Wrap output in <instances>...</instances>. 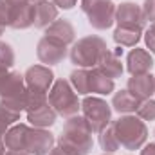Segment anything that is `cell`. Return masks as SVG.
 Here are the masks:
<instances>
[{
	"label": "cell",
	"mask_w": 155,
	"mask_h": 155,
	"mask_svg": "<svg viewBox=\"0 0 155 155\" xmlns=\"http://www.w3.org/2000/svg\"><path fill=\"white\" fill-rule=\"evenodd\" d=\"M92 128L87 119L81 116H72L65 123L61 135L58 137V146L71 155H88L92 150Z\"/></svg>",
	"instance_id": "1"
},
{
	"label": "cell",
	"mask_w": 155,
	"mask_h": 155,
	"mask_svg": "<svg viewBox=\"0 0 155 155\" xmlns=\"http://www.w3.org/2000/svg\"><path fill=\"white\" fill-rule=\"evenodd\" d=\"M112 126L121 146H124L126 150H139L148 139L146 124L135 116H121L114 121Z\"/></svg>",
	"instance_id": "2"
},
{
	"label": "cell",
	"mask_w": 155,
	"mask_h": 155,
	"mask_svg": "<svg viewBox=\"0 0 155 155\" xmlns=\"http://www.w3.org/2000/svg\"><path fill=\"white\" fill-rule=\"evenodd\" d=\"M108 51L105 40L99 36H85L78 40L71 49V61L79 69H92L97 67L101 56Z\"/></svg>",
	"instance_id": "3"
},
{
	"label": "cell",
	"mask_w": 155,
	"mask_h": 155,
	"mask_svg": "<svg viewBox=\"0 0 155 155\" xmlns=\"http://www.w3.org/2000/svg\"><path fill=\"white\" fill-rule=\"evenodd\" d=\"M49 105L56 110V114L63 117L78 116L81 110V103L76 96V90L72 88L71 81L67 79H56L49 90Z\"/></svg>",
	"instance_id": "4"
},
{
	"label": "cell",
	"mask_w": 155,
	"mask_h": 155,
	"mask_svg": "<svg viewBox=\"0 0 155 155\" xmlns=\"http://www.w3.org/2000/svg\"><path fill=\"white\" fill-rule=\"evenodd\" d=\"M81 9L88 24L97 31H105L116 22V5L112 0H81Z\"/></svg>",
	"instance_id": "5"
},
{
	"label": "cell",
	"mask_w": 155,
	"mask_h": 155,
	"mask_svg": "<svg viewBox=\"0 0 155 155\" xmlns=\"http://www.w3.org/2000/svg\"><path fill=\"white\" fill-rule=\"evenodd\" d=\"M81 110L94 134H101L112 121V108L101 97H85L81 101Z\"/></svg>",
	"instance_id": "6"
},
{
	"label": "cell",
	"mask_w": 155,
	"mask_h": 155,
	"mask_svg": "<svg viewBox=\"0 0 155 155\" xmlns=\"http://www.w3.org/2000/svg\"><path fill=\"white\" fill-rule=\"evenodd\" d=\"M54 148V135L45 128H29L25 134V152L29 155H49Z\"/></svg>",
	"instance_id": "7"
},
{
	"label": "cell",
	"mask_w": 155,
	"mask_h": 155,
	"mask_svg": "<svg viewBox=\"0 0 155 155\" xmlns=\"http://www.w3.org/2000/svg\"><path fill=\"white\" fill-rule=\"evenodd\" d=\"M116 22L119 27H130V29H137V31H143L144 24H146L141 5H137L134 2H123L117 5Z\"/></svg>",
	"instance_id": "8"
},
{
	"label": "cell",
	"mask_w": 155,
	"mask_h": 155,
	"mask_svg": "<svg viewBox=\"0 0 155 155\" xmlns=\"http://www.w3.org/2000/svg\"><path fill=\"white\" fill-rule=\"evenodd\" d=\"M25 87L29 90H38V92H49L52 83H54V74L49 67L45 65H33L25 71L24 74Z\"/></svg>",
	"instance_id": "9"
},
{
	"label": "cell",
	"mask_w": 155,
	"mask_h": 155,
	"mask_svg": "<svg viewBox=\"0 0 155 155\" xmlns=\"http://www.w3.org/2000/svg\"><path fill=\"white\" fill-rule=\"evenodd\" d=\"M36 56H38V60L41 63L56 65V63H60L67 56V45L43 36L38 41V45H36Z\"/></svg>",
	"instance_id": "10"
},
{
	"label": "cell",
	"mask_w": 155,
	"mask_h": 155,
	"mask_svg": "<svg viewBox=\"0 0 155 155\" xmlns=\"http://www.w3.org/2000/svg\"><path fill=\"white\" fill-rule=\"evenodd\" d=\"M153 67V58L150 56L148 51L144 49H132L128 52L126 58V69L132 76H141V74H148Z\"/></svg>",
	"instance_id": "11"
},
{
	"label": "cell",
	"mask_w": 155,
	"mask_h": 155,
	"mask_svg": "<svg viewBox=\"0 0 155 155\" xmlns=\"http://www.w3.org/2000/svg\"><path fill=\"white\" fill-rule=\"evenodd\" d=\"M126 90H130L141 101L150 99L155 92V76H152L150 72L148 74H141V76H132L128 79Z\"/></svg>",
	"instance_id": "12"
},
{
	"label": "cell",
	"mask_w": 155,
	"mask_h": 155,
	"mask_svg": "<svg viewBox=\"0 0 155 155\" xmlns=\"http://www.w3.org/2000/svg\"><path fill=\"white\" fill-rule=\"evenodd\" d=\"M54 20H58V7L49 2L41 0L35 4V15H33V25L38 29H47Z\"/></svg>",
	"instance_id": "13"
},
{
	"label": "cell",
	"mask_w": 155,
	"mask_h": 155,
	"mask_svg": "<svg viewBox=\"0 0 155 155\" xmlns=\"http://www.w3.org/2000/svg\"><path fill=\"white\" fill-rule=\"evenodd\" d=\"M45 36L51 40H56L63 45H69L76 38V31H74V27L69 20H54L45 29Z\"/></svg>",
	"instance_id": "14"
},
{
	"label": "cell",
	"mask_w": 155,
	"mask_h": 155,
	"mask_svg": "<svg viewBox=\"0 0 155 155\" xmlns=\"http://www.w3.org/2000/svg\"><path fill=\"white\" fill-rule=\"evenodd\" d=\"M27 90L25 79L20 72H9L5 76V81L0 88V99H9V97H20Z\"/></svg>",
	"instance_id": "15"
},
{
	"label": "cell",
	"mask_w": 155,
	"mask_h": 155,
	"mask_svg": "<svg viewBox=\"0 0 155 155\" xmlns=\"http://www.w3.org/2000/svg\"><path fill=\"white\" fill-rule=\"evenodd\" d=\"M116 88L114 79H110L108 76H105L97 67L88 71V90L94 94H101V96H108L112 94Z\"/></svg>",
	"instance_id": "16"
},
{
	"label": "cell",
	"mask_w": 155,
	"mask_h": 155,
	"mask_svg": "<svg viewBox=\"0 0 155 155\" xmlns=\"http://www.w3.org/2000/svg\"><path fill=\"white\" fill-rule=\"evenodd\" d=\"M56 116H58L56 110L49 103H45V105H41L38 108L27 112V121L35 128H49V126H52L56 123Z\"/></svg>",
	"instance_id": "17"
},
{
	"label": "cell",
	"mask_w": 155,
	"mask_h": 155,
	"mask_svg": "<svg viewBox=\"0 0 155 155\" xmlns=\"http://www.w3.org/2000/svg\"><path fill=\"white\" fill-rule=\"evenodd\" d=\"M29 126L27 124H15L9 126V130L4 135V144L7 150H15V152H25V134H27Z\"/></svg>",
	"instance_id": "18"
},
{
	"label": "cell",
	"mask_w": 155,
	"mask_h": 155,
	"mask_svg": "<svg viewBox=\"0 0 155 155\" xmlns=\"http://www.w3.org/2000/svg\"><path fill=\"white\" fill-rule=\"evenodd\" d=\"M97 69L105 74V76H108L110 79H116V78H121L123 74V63H121V58L117 56V52H112V51H107L103 56H101V60H99V63H97Z\"/></svg>",
	"instance_id": "19"
},
{
	"label": "cell",
	"mask_w": 155,
	"mask_h": 155,
	"mask_svg": "<svg viewBox=\"0 0 155 155\" xmlns=\"http://www.w3.org/2000/svg\"><path fill=\"white\" fill-rule=\"evenodd\" d=\"M139 105H141V99H137L130 90H119L112 97V107L119 114H132L137 110Z\"/></svg>",
	"instance_id": "20"
},
{
	"label": "cell",
	"mask_w": 155,
	"mask_h": 155,
	"mask_svg": "<svg viewBox=\"0 0 155 155\" xmlns=\"http://www.w3.org/2000/svg\"><path fill=\"white\" fill-rule=\"evenodd\" d=\"M33 15H35V4L22 2L15 5V16H13V29H27L33 25Z\"/></svg>",
	"instance_id": "21"
},
{
	"label": "cell",
	"mask_w": 155,
	"mask_h": 155,
	"mask_svg": "<svg viewBox=\"0 0 155 155\" xmlns=\"http://www.w3.org/2000/svg\"><path fill=\"white\" fill-rule=\"evenodd\" d=\"M143 31H137V29H130V27H119L114 31V40L119 45H124V47H134L139 43Z\"/></svg>",
	"instance_id": "22"
},
{
	"label": "cell",
	"mask_w": 155,
	"mask_h": 155,
	"mask_svg": "<svg viewBox=\"0 0 155 155\" xmlns=\"http://www.w3.org/2000/svg\"><path fill=\"white\" fill-rule=\"evenodd\" d=\"M99 144H101V148L105 150V153H114L116 150H119L121 143H119L116 132H114V126L108 124V126L99 134Z\"/></svg>",
	"instance_id": "23"
},
{
	"label": "cell",
	"mask_w": 155,
	"mask_h": 155,
	"mask_svg": "<svg viewBox=\"0 0 155 155\" xmlns=\"http://www.w3.org/2000/svg\"><path fill=\"white\" fill-rule=\"evenodd\" d=\"M71 85H72V88L76 90L78 94L87 96L90 92L88 90V69H76V71H72Z\"/></svg>",
	"instance_id": "24"
},
{
	"label": "cell",
	"mask_w": 155,
	"mask_h": 155,
	"mask_svg": "<svg viewBox=\"0 0 155 155\" xmlns=\"http://www.w3.org/2000/svg\"><path fill=\"white\" fill-rule=\"evenodd\" d=\"M49 103V96L47 92H38V90H25V112H31L35 108H38L41 105Z\"/></svg>",
	"instance_id": "25"
},
{
	"label": "cell",
	"mask_w": 155,
	"mask_h": 155,
	"mask_svg": "<svg viewBox=\"0 0 155 155\" xmlns=\"http://www.w3.org/2000/svg\"><path fill=\"white\" fill-rule=\"evenodd\" d=\"M15 65V51L9 43L0 41V72H7Z\"/></svg>",
	"instance_id": "26"
},
{
	"label": "cell",
	"mask_w": 155,
	"mask_h": 155,
	"mask_svg": "<svg viewBox=\"0 0 155 155\" xmlns=\"http://www.w3.org/2000/svg\"><path fill=\"white\" fill-rule=\"evenodd\" d=\"M15 5L7 0H0V24L4 27H11L13 24V16H15Z\"/></svg>",
	"instance_id": "27"
},
{
	"label": "cell",
	"mask_w": 155,
	"mask_h": 155,
	"mask_svg": "<svg viewBox=\"0 0 155 155\" xmlns=\"http://www.w3.org/2000/svg\"><path fill=\"white\" fill-rule=\"evenodd\" d=\"M135 114L139 119H144V121H153L155 119V101L150 97V99H144L141 101V105L137 107Z\"/></svg>",
	"instance_id": "28"
},
{
	"label": "cell",
	"mask_w": 155,
	"mask_h": 155,
	"mask_svg": "<svg viewBox=\"0 0 155 155\" xmlns=\"http://www.w3.org/2000/svg\"><path fill=\"white\" fill-rule=\"evenodd\" d=\"M141 9H143L144 20L155 22V0H144V5H143Z\"/></svg>",
	"instance_id": "29"
},
{
	"label": "cell",
	"mask_w": 155,
	"mask_h": 155,
	"mask_svg": "<svg viewBox=\"0 0 155 155\" xmlns=\"http://www.w3.org/2000/svg\"><path fill=\"white\" fill-rule=\"evenodd\" d=\"M144 41H146V47L155 54V33L152 29H148V31L144 33Z\"/></svg>",
	"instance_id": "30"
},
{
	"label": "cell",
	"mask_w": 155,
	"mask_h": 155,
	"mask_svg": "<svg viewBox=\"0 0 155 155\" xmlns=\"http://www.w3.org/2000/svg\"><path fill=\"white\" fill-rule=\"evenodd\" d=\"M78 0H52V4L60 9H72Z\"/></svg>",
	"instance_id": "31"
},
{
	"label": "cell",
	"mask_w": 155,
	"mask_h": 155,
	"mask_svg": "<svg viewBox=\"0 0 155 155\" xmlns=\"http://www.w3.org/2000/svg\"><path fill=\"white\" fill-rule=\"evenodd\" d=\"M141 155H155V144H153V143L146 144V146L141 150Z\"/></svg>",
	"instance_id": "32"
},
{
	"label": "cell",
	"mask_w": 155,
	"mask_h": 155,
	"mask_svg": "<svg viewBox=\"0 0 155 155\" xmlns=\"http://www.w3.org/2000/svg\"><path fill=\"white\" fill-rule=\"evenodd\" d=\"M49 155H71V153H67L63 148H60V146H56V148H52L51 152H49Z\"/></svg>",
	"instance_id": "33"
},
{
	"label": "cell",
	"mask_w": 155,
	"mask_h": 155,
	"mask_svg": "<svg viewBox=\"0 0 155 155\" xmlns=\"http://www.w3.org/2000/svg\"><path fill=\"white\" fill-rule=\"evenodd\" d=\"M5 155H29L27 152H15V150H9V152H5Z\"/></svg>",
	"instance_id": "34"
},
{
	"label": "cell",
	"mask_w": 155,
	"mask_h": 155,
	"mask_svg": "<svg viewBox=\"0 0 155 155\" xmlns=\"http://www.w3.org/2000/svg\"><path fill=\"white\" fill-rule=\"evenodd\" d=\"M9 74V71L7 72H0V88H2V85H4V81H5V76Z\"/></svg>",
	"instance_id": "35"
},
{
	"label": "cell",
	"mask_w": 155,
	"mask_h": 155,
	"mask_svg": "<svg viewBox=\"0 0 155 155\" xmlns=\"http://www.w3.org/2000/svg\"><path fill=\"white\" fill-rule=\"evenodd\" d=\"M0 155H5V144H4V141L0 143Z\"/></svg>",
	"instance_id": "36"
},
{
	"label": "cell",
	"mask_w": 155,
	"mask_h": 155,
	"mask_svg": "<svg viewBox=\"0 0 155 155\" xmlns=\"http://www.w3.org/2000/svg\"><path fill=\"white\" fill-rule=\"evenodd\" d=\"M7 2H11V4H22V2H29V0H7Z\"/></svg>",
	"instance_id": "37"
},
{
	"label": "cell",
	"mask_w": 155,
	"mask_h": 155,
	"mask_svg": "<svg viewBox=\"0 0 155 155\" xmlns=\"http://www.w3.org/2000/svg\"><path fill=\"white\" fill-rule=\"evenodd\" d=\"M4 29H5V27H4V25H2V24H0V36H2V35H4Z\"/></svg>",
	"instance_id": "38"
},
{
	"label": "cell",
	"mask_w": 155,
	"mask_h": 155,
	"mask_svg": "<svg viewBox=\"0 0 155 155\" xmlns=\"http://www.w3.org/2000/svg\"><path fill=\"white\" fill-rule=\"evenodd\" d=\"M150 29H152V31L155 33V22H152V27H150Z\"/></svg>",
	"instance_id": "39"
},
{
	"label": "cell",
	"mask_w": 155,
	"mask_h": 155,
	"mask_svg": "<svg viewBox=\"0 0 155 155\" xmlns=\"http://www.w3.org/2000/svg\"><path fill=\"white\" fill-rule=\"evenodd\" d=\"M31 4H36V2H41V0H29Z\"/></svg>",
	"instance_id": "40"
},
{
	"label": "cell",
	"mask_w": 155,
	"mask_h": 155,
	"mask_svg": "<svg viewBox=\"0 0 155 155\" xmlns=\"http://www.w3.org/2000/svg\"><path fill=\"white\" fill-rule=\"evenodd\" d=\"M103 155H112V153H103Z\"/></svg>",
	"instance_id": "41"
},
{
	"label": "cell",
	"mask_w": 155,
	"mask_h": 155,
	"mask_svg": "<svg viewBox=\"0 0 155 155\" xmlns=\"http://www.w3.org/2000/svg\"><path fill=\"white\" fill-rule=\"evenodd\" d=\"M153 135H155V130H153Z\"/></svg>",
	"instance_id": "42"
}]
</instances>
